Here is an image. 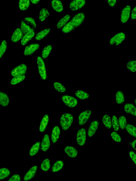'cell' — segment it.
<instances>
[{
	"label": "cell",
	"instance_id": "46",
	"mask_svg": "<svg viewBox=\"0 0 136 181\" xmlns=\"http://www.w3.org/2000/svg\"><path fill=\"white\" fill-rule=\"evenodd\" d=\"M21 177L18 174H15L12 175L9 178L8 181H21Z\"/></svg>",
	"mask_w": 136,
	"mask_h": 181
},
{
	"label": "cell",
	"instance_id": "27",
	"mask_svg": "<svg viewBox=\"0 0 136 181\" xmlns=\"http://www.w3.org/2000/svg\"><path fill=\"white\" fill-rule=\"evenodd\" d=\"M20 29L21 30L23 34H26L27 33L34 30L31 27H30V25H28L23 19L22 20L21 22Z\"/></svg>",
	"mask_w": 136,
	"mask_h": 181
},
{
	"label": "cell",
	"instance_id": "18",
	"mask_svg": "<svg viewBox=\"0 0 136 181\" xmlns=\"http://www.w3.org/2000/svg\"><path fill=\"white\" fill-rule=\"evenodd\" d=\"M52 8L58 12H61L63 11V2L59 0H53L51 2Z\"/></svg>",
	"mask_w": 136,
	"mask_h": 181
},
{
	"label": "cell",
	"instance_id": "34",
	"mask_svg": "<svg viewBox=\"0 0 136 181\" xmlns=\"http://www.w3.org/2000/svg\"><path fill=\"white\" fill-rule=\"evenodd\" d=\"M50 168V163L49 159H45L44 160L40 165V169L44 172L47 171Z\"/></svg>",
	"mask_w": 136,
	"mask_h": 181
},
{
	"label": "cell",
	"instance_id": "28",
	"mask_svg": "<svg viewBox=\"0 0 136 181\" xmlns=\"http://www.w3.org/2000/svg\"><path fill=\"white\" fill-rule=\"evenodd\" d=\"M30 2L29 0H20L19 2L18 6L20 11H25L29 8Z\"/></svg>",
	"mask_w": 136,
	"mask_h": 181
},
{
	"label": "cell",
	"instance_id": "11",
	"mask_svg": "<svg viewBox=\"0 0 136 181\" xmlns=\"http://www.w3.org/2000/svg\"><path fill=\"white\" fill-rule=\"evenodd\" d=\"M40 47L39 44L37 43L30 44L27 46L25 48L24 54L25 56L31 55L39 49Z\"/></svg>",
	"mask_w": 136,
	"mask_h": 181
},
{
	"label": "cell",
	"instance_id": "24",
	"mask_svg": "<svg viewBox=\"0 0 136 181\" xmlns=\"http://www.w3.org/2000/svg\"><path fill=\"white\" fill-rule=\"evenodd\" d=\"M50 31V28L43 29L37 33L35 36V39L37 41L41 40L45 38L49 34Z\"/></svg>",
	"mask_w": 136,
	"mask_h": 181
},
{
	"label": "cell",
	"instance_id": "13",
	"mask_svg": "<svg viewBox=\"0 0 136 181\" xmlns=\"http://www.w3.org/2000/svg\"><path fill=\"white\" fill-rule=\"evenodd\" d=\"M50 146V141L49 136L47 134L44 136L41 143V149L43 152H46L49 149Z\"/></svg>",
	"mask_w": 136,
	"mask_h": 181
},
{
	"label": "cell",
	"instance_id": "19",
	"mask_svg": "<svg viewBox=\"0 0 136 181\" xmlns=\"http://www.w3.org/2000/svg\"><path fill=\"white\" fill-rule=\"evenodd\" d=\"M49 121V116L48 114H45L43 116L40 122L39 131L40 132H44L47 129Z\"/></svg>",
	"mask_w": 136,
	"mask_h": 181
},
{
	"label": "cell",
	"instance_id": "43",
	"mask_svg": "<svg viewBox=\"0 0 136 181\" xmlns=\"http://www.w3.org/2000/svg\"><path fill=\"white\" fill-rule=\"evenodd\" d=\"M7 48V43L5 40H2L0 46V58H1L6 52Z\"/></svg>",
	"mask_w": 136,
	"mask_h": 181
},
{
	"label": "cell",
	"instance_id": "33",
	"mask_svg": "<svg viewBox=\"0 0 136 181\" xmlns=\"http://www.w3.org/2000/svg\"><path fill=\"white\" fill-rule=\"evenodd\" d=\"M26 76L25 75H22L15 76L13 78L11 81V84L12 85H16L22 82Z\"/></svg>",
	"mask_w": 136,
	"mask_h": 181
},
{
	"label": "cell",
	"instance_id": "25",
	"mask_svg": "<svg viewBox=\"0 0 136 181\" xmlns=\"http://www.w3.org/2000/svg\"><path fill=\"white\" fill-rule=\"evenodd\" d=\"M40 145V142H37L32 145L29 151V155L30 156H35L39 152Z\"/></svg>",
	"mask_w": 136,
	"mask_h": 181
},
{
	"label": "cell",
	"instance_id": "16",
	"mask_svg": "<svg viewBox=\"0 0 136 181\" xmlns=\"http://www.w3.org/2000/svg\"><path fill=\"white\" fill-rule=\"evenodd\" d=\"M61 133V129L58 126H55L52 129L51 138L53 143H55L59 138Z\"/></svg>",
	"mask_w": 136,
	"mask_h": 181
},
{
	"label": "cell",
	"instance_id": "4",
	"mask_svg": "<svg viewBox=\"0 0 136 181\" xmlns=\"http://www.w3.org/2000/svg\"><path fill=\"white\" fill-rule=\"evenodd\" d=\"M27 70V66L25 64H21L13 69L11 71V75L13 77L17 76L25 75Z\"/></svg>",
	"mask_w": 136,
	"mask_h": 181
},
{
	"label": "cell",
	"instance_id": "45",
	"mask_svg": "<svg viewBox=\"0 0 136 181\" xmlns=\"http://www.w3.org/2000/svg\"><path fill=\"white\" fill-rule=\"evenodd\" d=\"M111 135L112 138L115 142L120 143L122 142L121 137L116 132H112Z\"/></svg>",
	"mask_w": 136,
	"mask_h": 181
},
{
	"label": "cell",
	"instance_id": "26",
	"mask_svg": "<svg viewBox=\"0 0 136 181\" xmlns=\"http://www.w3.org/2000/svg\"><path fill=\"white\" fill-rule=\"evenodd\" d=\"M50 15L48 10L46 8H43L40 11L39 20L40 22H43Z\"/></svg>",
	"mask_w": 136,
	"mask_h": 181
},
{
	"label": "cell",
	"instance_id": "52",
	"mask_svg": "<svg viewBox=\"0 0 136 181\" xmlns=\"http://www.w3.org/2000/svg\"><path fill=\"white\" fill-rule=\"evenodd\" d=\"M134 102V103H135V106H136V98L135 99Z\"/></svg>",
	"mask_w": 136,
	"mask_h": 181
},
{
	"label": "cell",
	"instance_id": "3",
	"mask_svg": "<svg viewBox=\"0 0 136 181\" xmlns=\"http://www.w3.org/2000/svg\"><path fill=\"white\" fill-rule=\"evenodd\" d=\"M126 38L124 33L120 32L117 33L110 40V44L112 46H117L121 44Z\"/></svg>",
	"mask_w": 136,
	"mask_h": 181
},
{
	"label": "cell",
	"instance_id": "49",
	"mask_svg": "<svg viewBox=\"0 0 136 181\" xmlns=\"http://www.w3.org/2000/svg\"><path fill=\"white\" fill-rule=\"evenodd\" d=\"M107 2L110 7H114L116 4L117 1L116 0H108Z\"/></svg>",
	"mask_w": 136,
	"mask_h": 181
},
{
	"label": "cell",
	"instance_id": "37",
	"mask_svg": "<svg viewBox=\"0 0 136 181\" xmlns=\"http://www.w3.org/2000/svg\"><path fill=\"white\" fill-rule=\"evenodd\" d=\"M11 173V171L7 168H1L0 169V179H3L9 177Z\"/></svg>",
	"mask_w": 136,
	"mask_h": 181
},
{
	"label": "cell",
	"instance_id": "44",
	"mask_svg": "<svg viewBox=\"0 0 136 181\" xmlns=\"http://www.w3.org/2000/svg\"><path fill=\"white\" fill-rule=\"evenodd\" d=\"M112 126L113 128L114 131H118L119 130V120L118 119L117 117L115 115L112 116Z\"/></svg>",
	"mask_w": 136,
	"mask_h": 181
},
{
	"label": "cell",
	"instance_id": "31",
	"mask_svg": "<svg viewBox=\"0 0 136 181\" xmlns=\"http://www.w3.org/2000/svg\"><path fill=\"white\" fill-rule=\"evenodd\" d=\"M64 163L62 160H58L56 161L53 165L52 171L53 172L59 171L63 169V167Z\"/></svg>",
	"mask_w": 136,
	"mask_h": 181
},
{
	"label": "cell",
	"instance_id": "36",
	"mask_svg": "<svg viewBox=\"0 0 136 181\" xmlns=\"http://www.w3.org/2000/svg\"><path fill=\"white\" fill-rule=\"evenodd\" d=\"M75 95L77 97L82 100H85V99H88L89 96L88 93L81 90L77 91L75 92Z\"/></svg>",
	"mask_w": 136,
	"mask_h": 181
},
{
	"label": "cell",
	"instance_id": "7",
	"mask_svg": "<svg viewBox=\"0 0 136 181\" xmlns=\"http://www.w3.org/2000/svg\"><path fill=\"white\" fill-rule=\"evenodd\" d=\"M87 139L86 131L84 128L79 129L77 134L76 140L78 144L83 146L85 144Z\"/></svg>",
	"mask_w": 136,
	"mask_h": 181
},
{
	"label": "cell",
	"instance_id": "22",
	"mask_svg": "<svg viewBox=\"0 0 136 181\" xmlns=\"http://www.w3.org/2000/svg\"><path fill=\"white\" fill-rule=\"evenodd\" d=\"M9 98L7 94L2 92L0 93V104L3 107H6L9 105Z\"/></svg>",
	"mask_w": 136,
	"mask_h": 181
},
{
	"label": "cell",
	"instance_id": "17",
	"mask_svg": "<svg viewBox=\"0 0 136 181\" xmlns=\"http://www.w3.org/2000/svg\"><path fill=\"white\" fill-rule=\"evenodd\" d=\"M99 124V121L97 120L91 122L88 129V134L89 137H93L96 133L97 129H98Z\"/></svg>",
	"mask_w": 136,
	"mask_h": 181
},
{
	"label": "cell",
	"instance_id": "20",
	"mask_svg": "<svg viewBox=\"0 0 136 181\" xmlns=\"http://www.w3.org/2000/svg\"><path fill=\"white\" fill-rule=\"evenodd\" d=\"M35 30H32L25 34L21 40V44L22 46H25L28 44L35 36Z\"/></svg>",
	"mask_w": 136,
	"mask_h": 181
},
{
	"label": "cell",
	"instance_id": "9",
	"mask_svg": "<svg viewBox=\"0 0 136 181\" xmlns=\"http://www.w3.org/2000/svg\"><path fill=\"white\" fill-rule=\"evenodd\" d=\"M86 4L85 0H74L70 2L69 7L71 11H76L82 8Z\"/></svg>",
	"mask_w": 136,
	"mask_h": 181
},
{
	"label": "cell",
	"instance_id": "48",
	"mask_svg": "<svg viewBox=\"0 0 136 181\" xmlns=\"http://www.w3.org/2000/svg\"><path fill=\"white\" fill-rule=\"evenodd\" d=\"M131 19L134 20L136 19V6L132 9L130 15Z\"/></svg>",
	"mask_w": 136,
	"mask_h": 181
},
{
	"label": "cell",
	"instance_id": "40",
	"mask_svg": "<svg viewBox=\"0 0 136 181\" xmlns=\"http://www.w3.org/2000/svg\"><path fill=\"white\" fill-rule=\"evenodd\" d=\"M54 88L56 91L60 93H65L66 92V88L62 84L59 82L54 83Z\"/></svg>",
	"mask_w": 136,
	"mask_h": 181
},
{
	"label": "cell",
	"instance_id": "29",
	"mask_svg": "<svg viewBox=\"0 0 136 181\" xmlns=\"http://www.w3.org/2000/svg\"><path fill=\"white\" fill-rule=\"evenodd\" d=\"M102 122L104 125L107 129H110L112 128L111 119L108 115H105L102 118Z\"/></svg>",
	"mask_w": 136,
	"mask_h": 181
},
{
	"label": "cell",
	"instance_id": "35",
	"mask_svg": "<svg viewBox=\"0 0 136 181\" xmlns=\"http://www.w3.org/2000/svg\"><path fill=\"white\" fill-rule=\"evenodd\" d=\"M125 129L127 133L131 136L136 138V127L132 124H128Z\"/></svg>",
	"mask_w": 136,
	"mask_h": 181
},
{
	"label": "cell",
	"instance_id": "12",
	"mask_svg": "<svg viewBox=\"0 0 136 181\" xmlns=\"http://www.w3.org/2000/svg\"><path fill=\"white\" fill-rule=\"evenodd\" d=\"M38 169V167L37 165H33L26 173L24 177V180L28 181L32 179L36 174Z\"/></svg>",
	"mask_w": 136,
	"mask_h": 181
},
{
	"label": "cell",
	"instance_id": "5",
	"mask_svg": "<svg viewBox=\"0 0 136 181\" xmlns=\"http://www.w3.org/2000/svg\"><path fill=\"white\" fill-rule=\"evenodd\" d=\"M61 100L65 105L70 108H74L78 104V100L74 97L68 95H64L61 97Z\"/></svg>",
	"mask_w": 136,
	"mask_h": 181
},
{
	"label": "cell",
	"instance_id": "14",
	"mask_svg": "<svg viewBox=\"0 0 136 181\" xmlns=\"http://www.w3.org/2000/svg\"><path fill=\"white\" fill-rule=\"evenodd\" d=\"M23 33L21 29L17 28L12 35L11 40L12 42L16 43L22 39Z\"/></svg>",
	"mask_w": 136,
	"mask_h": 181
},
{
	"label": "cell",
	"instance_id": "30",
	"mask_svg": "<svg viewBox=\"0 0 136 181\" xmlns=\"http://www.w3.org/2000/svg\"><path fill=\"white\" fill-rule=\"evenodd\" d=\"M52 50V45H49L46 46L42 50V57L43 59H46L49 56Z\"/></svg>",
	"mask_w": 136,
	"mask_h": 181
},
{
	"label": "cell",
	"instance_id": "1",
	"mask_svg": "<svg viewBox=\"0 0 136 181\" xmlns=\"http://www.w3.org/2000/svg\"><path fill=\"white\" fill-rule=\"evenodd\" d=\"M73 121V116L71 114L66 113L62 115L60 118V123L63 130L66 131L70 129Z\"/></svg>",
	"mask_w": 136,
	"mask_h": 181
},
{
	"label": "cell",
	"instance_id": "42",
	"mask_svg": "<svg viewBox=\"0 0 136 181\" xmlns=\"http://www.w3.org/2000/svg\"><path fill=\"white\" fill-rule=\"evenodd\" d=\"M127 68L133 73L136 72V61L131 60L129 61L127 64Z\"/></svg>",
	"mask_w": 136,
	"mask_h": 181
},
{
	"label": "cell",
	"instance_id": "6",
	"mask_svg": "<svg viewBox=\"0 0 136 181\" xmlns=\"http://www.w3.org/2000/svg\"><path fill=\"white\" fill-rule=\"evenodd\" d=\"M84 19V14L83 12H80L76 15L70 21L72 25L76 29L82 24Z\"/></svg>",
	"mask_w": 136,
	"mask_h": 181
},
{
	"label": "cell",
	"instance_id": "10",
	"mask_svg": "<svg viewBox=\"0 0 136 181\" xmlns=\"http://www.w3.org/2000/svg\"><path fill=\"white\" fill-rule=\"evenodd\" d=\"M131 7L129 5H127L122 10L120 16V21L123 24L127 22L129 19L130 15Z\"/></svg>",
	"mask_w": 136,
	"mask_h": 181
},
{
	"label": "cell",
	"instance_id": "21",
	"mask_svg": "<svg viewBox=\"0 0 136 181\" xmlns=\"http://www.w3.org/2000/svg\"><path fill=\"white\" fill-rule=\"evenodd\" d=\"M124 111L128 114L136 116V107L133 104H126L124 106Z\"/></svg>",
	"mask_w": 136,
	"mask_h": 181
},
{
	"label": "cell",
	"instance_id": "47",
	"mask_svg": "<svg viewBox=\"0 0 136 181\" xmlns=\"http://www.w3.org/2000/svg\"><path fill=\"white\" fill-rule=\"evenodd\" d=\"M129 155L130 159L136 165V154L134 152L130 151L129 152Z\"/></svg>",
	"mask_w": 136,
	"mask_h": 181
},
{
	"label": "cell",
	"instance_id": "51",
	"mask_svg": "<svg viewBox=\"0 0 136 181\" xmlns=\"http://www.w3.org/2000/svg\"><path fill=\"white\" fill-rule=\"evenodd\" d=\"M40 1V0H31V1H30V2H31V3L34 4H37Z\"/></svg>",
	"mask_w": 136,
	"mask_h": 181
},
{
	"label": "cell",
	"instance_id": "2",
	"mask_svg": "<svg viewBox=\"0 0 136 181\" xmlns=\"http://www.w3.org/2000/svg\"><path fill=\"white\" fill-rule=\"evenodd\" d=\"M37 61L40 77L42 80H46L47 79V74L45 61L40 56L38 57Z\"/></svg>",
	"mask_w": 136,
	"mask_h": 181
},
{
	"label": "cell",
	"instance_id": "39",
	"mask_svg": "<svg viewBox=\"0 0 136 181\" xmlns=\"http://www.w3.org/2000/svg\"><path fill=\"white\" fill-rule=\"evenodd\" d=\"M75 28L72 25L70 21H69L64 26L62 29V31L64 34H67L73 31Z\"/></svg>",
	"mask_w": 136,
	"mask_h": 181
},
{
	"label": "cell",
	"instance_id": "50",
	"mask_svg": "<svg viewBox=\"0 0 136 181\" xmlns=\"http://www.w3.org/2000/svg\"><path fill=\"white\" fill-rule=\"evenodd\" d=\"M131 145L133 148L136 151V139L134 140L131 144Z\"/></svg>",
	"mask_w": 136,
	"mask_h": 181
},
{
	"label": "cell",
	"instance_id": "8",
	"mask_svg": "<svg viewBox=\"0 0 136 181\" xmlns=\"http://www.w3.org/2000/svg\"><path fill=\"white\" fill-rule=\"evenodd\" d=\"M91 115V111L90 110H87L81 113L78 116V123L80 126H82L88 121Z\"/></svg>",
	"mask_w": 136,
	"mask_h": 181
},
{
	"label": "cell",
	"instance_id": "32",
	"mask_svg": "<svg viewBox=\"0 0 136 181\" xmlns=\"http://www.w3.org/2000/svg\"><path fill=\"white\" fill-rule=\"evenodd\" d=\"M125 97L121 91H118L115 94V101L119 105L122 104L125 101Z\"/></svg>",
	"mask_w": 136,
	"mask_h": 181
},
{
	"label": "cell",
	"instance_id": "38",
	"mask_svg": "<svg viewBox=\"0 0 136 181\" xmlns=\"http://www.w3.org/2000/svg\"><path fill=\"white\" fill-rule=\"evenodd\" d=\"M23 20L28 25L31 27L33 29L35 30V29H36L37 24L33 18L32 17H25Z\"/></svg>",
	"mask_w": 136,
	"mask_h": 181
},
{
	"label": "cell",
	"instance_id": "23",
	"mask_svg": "<svg viewBox=\"0 0 136 181\" xmlns=\"http://www.w3.org/2000/svg\"><path fill=\"white\" fill-rule=\"evenodd\" d=\"M71 16L70 15L68 14L65 15L60 20H59L58 22L56 27L58 29H63V27L68 23L69 20H70Z\"/></svg>",
	"mask_w": 136,
	"mask_h": 181
},
{
	"label": "cell",
	"instance_id": "41",
	"mask_svg": "<svg viewBox=\"0 0 136 181\" xmlns=\"http://www.w3.org/2000/svg\"><path fill=\"white\" fill-rule=\"evenodd\" d=\"M119 126L121 129H124L127 125L126 118L124 116H120L119 119Z\"/></svg>",
	"mask_w": 136,
	"mask_h": 181
},
{
	"label": "cell",
	"instance_id": "15",
	"mask_svg": "<svg viewBox=\"0 0 136 181\" xmlns=\"http://www.w3.org/2000/svg\"><path fill=\"white\" fill-rule=\"evenodd\" d=\"M64 152L69 157L71 158H75L77 156L78 152L75 147L70 146H67L64 149Z\"/></svg>",
	"mask_w": 136,
	"mask_h": 181
}]
</instances>
